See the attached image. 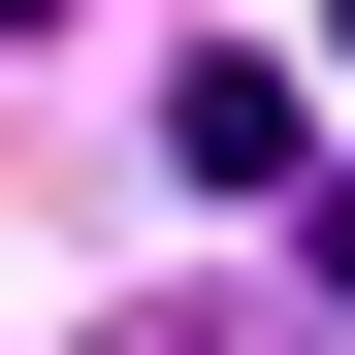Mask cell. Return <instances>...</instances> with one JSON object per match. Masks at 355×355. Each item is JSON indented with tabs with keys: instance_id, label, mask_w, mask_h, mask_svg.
<instances>
[{
	"instance_id": "6da1fadb",
	"label": "cell",
	"mask_w": 355,
	"mask_h": 355,
	"mask_svg": "<svg viewBox=\"0 0 355 355\" xmlns=\"http://www.w3.org/2000/svg\"><path fill=\"white\" fill-rule=\"evenodd\" d=\"M162 162H194V194H291V65H259V33H226V65H162Z\"/></svg>"
},
{
	"instance_id": "7a4b0ae2",
	"label": "cell",
	"mask_w": 355,
	"mask_h": 355,
	"mask_svg": "<svg viewBox=\"0 0 355 355\" xmlns=\"http://www.w3.org/2000/svg\"><path fill=\"white\" fill-rule=\"evenodd\" d=\"M97 355H323V323H291V291H130Z\"/></svg>"
},
{
	"instance_id": "3957f363",
	"label": "cell",
	"mask_w": 355,
	"mask_h": 355,
	"mask_svg": "<svg viewBox=\"0 0 355 355\" xmlns=\"http://www.w3.org/2000/svg\"><path fill=\"white\" fill-rule=\"evenodd\" d=\"M323 65H355V0H323Z\"/></svg>"
}]
</instances>
